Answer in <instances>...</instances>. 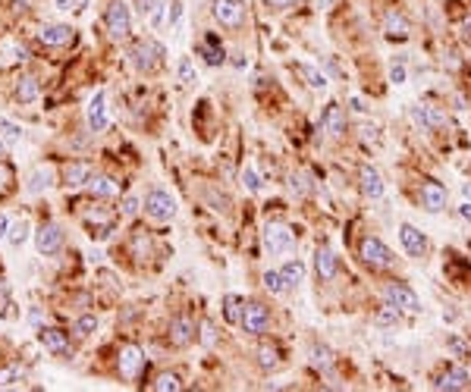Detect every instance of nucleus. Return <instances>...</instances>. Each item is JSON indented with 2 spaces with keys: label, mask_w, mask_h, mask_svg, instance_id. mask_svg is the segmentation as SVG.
Returning <instances> with one entry per match:
<instances>
[{
  "label": "nucleus",
  "mask_w": 471,
  "mask_h": 392,
  "mask_svg": "<svg viewBox=\"0 0 471 392\" xmlns=\"http://www.w3.org/2000/svg\"><path fill=\"white\" fill-rule=\"evenodd\" d=\"M468 386H471V376L462 367H446L443 374L433 376V389H440V392H462Z\"/></svg>",
  "instance_id": "11"
},
{
  "label": "nucleus",
  "mask_w": 471,
  "mask_h": 392,
  "mask_svg": "<svg viewBox=\"0 0 471 392\" xmlns=\"http://www.w3.org/2000/svg\"><path fill=\"white\" fill-rule=\"evenodd\" d=\"M459 217L471 223V201H462V204H459Z\"/></svg>",
  "instance_id": "52"
},
{
  "label": "nucleus",
  "mask_w": 471,
  "mask_h": 392,
  "mask_svg": "<svg viewBox=\"0 0 471 392\" xmlns=\"http://www.w3.org/2000/svg\"><path fill=\"white\" fill-rule=\"evenodd\" d=\"M13 94H16L19 104H35V100H38V94H41L38 79H35V76H23L16 82V88H13Z\"/></svg>",
  "instance_id": "24"
},
{
  "label": "nucleus",
  "mask_w": 471,
  "mask_h": 392,
  "mask_svg": "<svg viewBox=\"0 0 471 392\" xmlns=\"http://www.w3.org/2000/svg\"><path fill=\"white\" fill-rule=\"evenodd\" d=\"M157 6V0H135V10H139V16H151Z\"/></svg>",
  "instance_id": "47"
},
{
  "label": "nucleus",
  "mask_w": 471,
  "mask_h": 392,
  "mask_svg": "<svg viewBox=\"0 0 471 392\" xmlns=\"http://www.w3.org/2000/svg\"><path fill=\"white\" fill-rule=\"evenodd\" d=\"M91 176H94V173H91V163L76 161V163H69L67 170H63V185H67V188H82V185H89Z\"/></svg>",
  "instance_id": "19"
},
{
  "label": "nucleus",
  "mask_w": 471,
  "mask_h": 392,
  "mask_svg": "<svg viewBox=\"0 0 471 392\" xmlns=\"http://www.w3.org/2000/svg\"><path fill=\"white\" fill-rule=\"evenodd\" d=\"M10 183H13V170L6 163H0V195L10 188Z\"/></svg>",
  "instance_id": "46"
},
{
  "label": "nucleus",
  "mask_w": 471,
  "mask_h": 392,
  "mask_svg": "<svg viewBox=\"0 0 471 392\" xmlns=\"http://www.w3.org/2000/svg\"><path fill=\"white\" fill-rule=\"evenodd\" d=\"M104 28L113 41L129 38V32H132V13H129V6L123 0H110V6L104 10Z\"/></svg>",
  "instance_id": "1"
},
{
  "label": "nucleus",
  "mask_w": 471,
  "mask_h": 392,
  "mask_svg": "<svg viewBox=\"0 0 471 392\" xmlns=\"http://www.w3.org/2000/svg\"><path fill=\"white\" fill-rule=\"evenodd\" d=\"M164 54H166L164 45H157V41L148 38V41H139V45L132 47V54H129V57H132V67L139 69V72H151V69L161 67Z\"/></svg>",
  "instance_id": "5"
},
{
  "label": "nucleus",
  "mask_w": 471,
  "mask_h": 392,
  "mask_svg": "<svg viewBox=\"0 0 471 392\" xmlns=\"http://www.w3.org/2000/svg\"><path fill=\"white\" fill-rule=\"evenodd\" d=\"M242 188H245V192H251V195H258L261 188H264V185H261L258 170H255L251 163H245V166H242Z\"/></svg>",
  "instance_id": "32"
},
{
  "label": "nucleus",
  "mask_w": 471,
  "mask_h": 392,
  "mask_svg": "<svg viewBox=\"0 0 471 392\" xmlns=\"http://www.w3.org/2000/svg\"><path fill=\"white\" fill-rule=\"evenodd\" d=\"M465 32H468V35H471V16H468V19H465Z\"/></svg>",
  "instance_id": "57"
},
{
  "label": "nucleus",
  "mask_w": 471,
  "mask_h": 392,
  "mask_svg": "<svg viewBox=\"0 0 471 392\" xmlns=\"http://www.w3.org/2000/svg\"><path fill=\"white\" fill-rule=\"evenodd\" d=\"M195 339V323L188 321V317H173L170 321V342L173 345H188Z\"/></svg>",
  "instance_id": "21"
},
{
  "label": "nucleus",
  "mask_w": 471,
  "mask_h": 392,
  "mask_svg": "<svg viewBox=\"0 0 471 392\" xmlns=\"http://www.w3.org/2000/svg\"><path fill=\"white\" fill-rule=\"evenodd\" d=\"M264 289L271 295H283V292H286V279H283V273L280 270H267L264 273Z\"/></svg>",
  "instance_id": "35"
},
{
  "label": "nucleus",
  "mask_w": 471,
  "mask_h": 392,
  "mask_svg": "<svg viewBox=\"0 0 471 392\" xmlns=\"http://www.w3.org/2000/svg\"><path fill=\"white\" fill-rule=\"evenodd\" d=\"M264 248L273 254V258H280V254H289L295 248V236L289 226H283V223H267L264 226Z\"/></svg>",
  "instance_id": "4"
},
{
  "label": "nucleus",
  "mask_w": 471,
  "mask_h": 392,
  "mask_svg": "<svg viewBox=\"0 0 471 392\" xmlns=\"http://www.w3.org/2000/svg\"><path fill=\"white\" fill-rule=\"evenodd\" d=\"M201 333H205V336H201V342H205V345H214V326H211V323H201Z\"/></svg>",
  "instance_id": "51"
},
{
  "label": "nucleus",
  "mask_w": 471,
  "mask_h": 392,
  "mask_svg": "<svg viewBox=\"0 0 471 392\" xmlns=\"http://www.w3.org/2000/svg\"><path fill=\"white\" fill-rule=\"evenodd\" d=\"M142 364H144V354L135 345H126L120 352V374L126 376V380H135V376H139V370H142Z\"/></svg>",
  "instance_id": "18"
},
{
  "label": "nucleus",
  "mask_w": 471,
  "mask_h": 392,
  "mask_svg": "<svg viewBox=\"0 0 471 392\" xmlns=\"http://www.w3.org/2000/svg\"><path fill=\"white\" fill-rule=\"evenodd\" d=\"M446 345H449V348H453V352H455V354H462V352H465V345H462V342H459V339H455V336H453V339H449V342H446Z\"/></svg>",
  "instance_id": "53"
},
{
  "label": "nucleus",
  "mask_w": 471,
  "mask_h": 392,
  "mask_svg": "<svg viewBox=\"0 0 471 392\" xmlns=\"http://www.w3.org/2000/svg\"><path fill=\"white\" fill-rule=\"evenodd\" d=\"M399 314H402L399 308H393V304H383V308L377 311L374 323H377V326H396V323H399Z\"/></svg>",
  "instance_id": "34"
},
{
  "label": "nucleus",
  "mask_w": 471,
  "mask_h": 392,
  "mask_svg": "<svg viewBox=\"0 0 471 392\" xmlns=\"http://www.w3.org/2000/svg\"><path fill=\"white\" fill-rule=\"evenodd\" d=\"M424 113H427V126H431V132H433V129H440V126H446V113L440 110V107L427 104V107H424Z\"/></svg>",
  "instance_id": "40"
},
{
  "label": "nucleus",
  "mask_w": 471,
  "mask_h": 392,
  "mask_svg": "<svg viewBox=\"0 0 471 392\" xmlns=\"http://www.w3.org/2000/svg\"><path fill=\"white\" fill-rule=\"evenodd\" d=\"M409 116H412V122H415L418 129H424V132H431V126H427V113H424V107H412V110H409Z\"/></svg>",
  "instance_id": "44"
},
{
  "label": "nucleus",
  "mask_w": 471,
  "mask_h": 392,
  "mask_svg": "<svg viewBox=\"0 0 471 392\" xmlns=\"http://www.w3.org/2000/svg\"><path fill=\"white\" fill-rule=\"evenodd\" d=\"M123 214H126V217H135V214H139V198H132V195H129V198L123 201Z\"/></svg>",
  "instance_id": "49"
},
{
  "label": "nucleus",
  "mask_w": 471,
  "mask_h": 392,
  "mask_svg": "<svg viewBox=\"0 0 471 392\" xmlns=\"http://www.w3.org/2000/svg\"><path fill=\"white\" fill-rule=\"evenodd\" d=\"M289 188H293L295 195H308L311 192V179L305 176V173H293V176H289Z\"/></svg>",
  "instance_id": "41"
},
{
  "label": "nucleus",
  "mask_w": 471,
  "mask_h": 392,
  "mask_svg": "<svg viewBox=\"0 0 471 392\" xmlns=\"http://www.w3.org/2000/svg\"><path fill=\"white\" fill-rule=\"evenodd\" d=\"M151 389L154 392H179L183 389V380H179L176 374H161L154 383H151Z\"/></svg>",
  "instance_id": "30"
},
{
  "label": "nucleus",
  "mask_w": 471,
  "mask_h": 392,
  "mask_svg": "<svg viewBox=\"0 0 471 392\" xmlns=\"http://www.w3.org/2000/svg\"><path fill=\"white\" fill-rule=\"evenodd\" d=\"M280 273H283V279H286V289H299L302 282H305V264H302L299 258H295V260H286Z\"/></svg>",
  "instance_id": "25"
},
{
  "label": "nucleus",
  "mask_w": 471,
  "mask_h": 392,
  "mask_svg": "<svg viewBox=\"0 0 471 392\" xmlns=\"http://www.w3.org/2000/svg\"><path fill=\"white\" fill-rule=\"evenodd\" d=\"M214 16L223 28H239L245 23V4L242 0H214Z\"/></svg>",
  "instance_id": "8"
},
{
  "label": "nucleus",
  "mask_w": 471,
  "mask_h": 392,
  "mask_svg": "<svg viewBox=\"0 0 471 392\" xmlns=\"http://www.w3.org/2000/svg\"><path fill=\"white\" fill-rule=\"evenodd\" d=\"M54 6L57 10H63V13H82L85 6H89V0H54Z\"/></svg>",
  "instance_id": "43"
},
{
  "label": "nucleus",
  "mask_w": 471,
  "mask_h": 392,
  "mask_svg": "<svg viewBox=\"0 0 471 392\" xmlns=\"http://www.w3.org/2000/svg\"><path fill=\"white\" fill-rule=\"evenodd\" d=\"M264 4L271 6V10H289V6H295L299 0H264Z\"/></svg>",
  "instance_id": "50"
},
{
  "label": "nucleus",
  "mask_w": 471,
  "mask_h": 392,
  "mask_svg": "<svg viewBox=\"0 0 471 392\" xmlns=\"http://www.w3.org/2000/svg\"><path fill=\"white\" fill-rule=\"evenodd\" d=\"M267 323H271V311H267L264 304H258V301L245 304V311H242V321H239V326H242L245 333H251V336H258V333H264V330H267Z\"/></svg>",
  "instance_id": "10"
},
{
  "label": "nucleus",
  "mask_w": 471,
  "mask_h": 392,
  "mask_svg": "<svg viewBox=\"0 0 471 392\" xmlns=\"http://www.w3.org/2000/svg\"><path fill=\"white\" fill-rule=\"evenodd\" d=\"M85 120H89V129L94 135L104 132L107 126H110V116H107V94L104 88H98L89 98V107H85Z\"/></svg>",
  "instance_id": "7"
},
{
  "label": "nucleus",
  "mask_w": 471,
  "mask_h": 392,
  "mask_svg": "<svg viewBox=\"0 0 471 392\" xmlns=\"http://www.w3.org/2000/svg\"><path fill=\"white\" fill-rule=\"evenodd\" d=\"M0 139H4L6 144H16L19 139H23V129H19L16 122H10V120L0 116Z\"/></svg>",
  "instance_id": "37"
},
{
  "label": "nucleus",
  "mask_w": 471,
  "mask_h": 392,
  "mask_svg": "<svg viewBox=\"0 0 471 392\" xmlns=\"http://www.w3.org/2000/svg\"><path fill=\"white\" fill-rule=\"evenodd\" d=\"M4 295H6V282L0 279V299H4Z\"/></svg>",
  "instance_id": "56"
},
{
  "label": "nucleus",
  "mask_w": 471,
  "mask_h": 392,
  "mask_svg": "<svg viewBox=\"0 0 471 392\" xmlns=\"http://www.w3.org/2000/svg\"><path fill=\"white\" fill-rule=\"evenodd\" d=\"M176 72H179V82L183 85H198V69H195V63L183 57V60L176 63Z\"/></svg>",
  "instance_id": "31"
},
{
  "label": "nucleus",
  "mask_w": 471,
  "mask_h": 392,
  "mask_svg": "<svg viewBox=\"0 0 471 392\" xmlns=\"http://www.w3.org/2000/svg\"><path fill=\"white\" fill-rule=\"evenodd\" d=\"M242 311H245V304H242V299H239V295H227V299H223V317H227L229 323H239V321H242Z\"/></svg>",
  "instance_id": "29"
},
{
  "label": "nucleus",
  "mask_w": 471,
  "mask_h": 392,
  "mask_svg": "<svg viewBox=\"0 0 471 392\" xmlns=\"http://www.w3.org/2000/svg\"><path fill=\"white\" fill-rule=\"evenodd\" d=\"M6 232H10V220H6V217L0 214V236H6Z\"/></svg>",
  "instance_id": "54"
},
{
  "label": "nucleus",
  "mask_w": 471,
  "mask_h": 392,
  "mask_svg": "<svg viewBox=\"0 0 471 392\" xmlns=\"http://www.w3.org/2000/svg\"><path fill=\"white\" fill-rule=\"evenodd\" d=\"M314 270H317V279H321V282H330L333 277H336V270H339L336 254H333L330 248H317L314 251Z\"/></svg>",
  "instance_id": "17"
},
{
  "label": "nucleus",
  "mask_w": 471,
  "mask_h": 392,
  "mask_svg": "<svg viewBox=\"0 0 471 392\" xmlns=\"http://www.w3.org/2000/svg\"><path fill=\"white\" fill-rule=\"evenodd\" d=\"M35 248L41 254H57L63 248V229L57 226V223L45 220L38 229H35Z\"/></svg>",
  "instance_id": "9"
},
{
  "label": "nucleus",
  "mask_w": 471,
  "mask_h": 392,
  "mask_svg": "<svg viewBox=\"0 0 471 392\" xmlns=\"http://www.w3.org/2000/svg\"><path fill=\"white\" fill-rule=\"evenodd\" d=\"M361 260H365L368 267H374V270H387V267H393L396 258H393V251L380 242V238L368 236L365 242H361Z\"/></svg>",
  "instance_id": "6"
},
{
  "label": "nucleus",
  "mask_w": 471,
  "mask_h": 392,
  "mask_svg": "<svg viewBox=\"0 0 471 392\" xmlns=\"http://www.w3.org/2000/svg\"><path fill=\"white\" fill-rule=\"evenodd\" d=\"M421 207L427 214H440V210H446V188L440 183H424L421 185Z\"/></svg>",
  "instance_id": "16"
},
{
  "label": "nucleus",
  "mask_w": 471,
  "mask_h": 392,
  "mask_svg": "<svg viewBox=\"0 0 471 392\" xmlns=\"http://www.w3.org/2000/svg\"><path fill=\"white\" fill-rule=\"evenodd\" d=\"M383 301L405 311V314H418V311H421V299H418L405 282H387V286H383Z\"/></svg>",
  "instance_id": "3"
},
{
  "label": "nucleus",
  "mask_w": 471,
  "mask_h": 392,
  "mask_svg": "<svg viewBox=\"0 0 471 392\" xmlns=\"http://www.w3.org/2000/svg\"><path fill=\"white\" fill-rule=\"evenodd\" d=\"M85 188H89L91 198H113V195H117V183H113L110 176H91Z\"/></svg>",
  "instance_id": "26"
},
{
  "label": "nucleus",
  "mask_w": 471,
  "mask_h": 392,
  "mask_svg": "<svg viewBox=\"0 0 471 392\" xmlns=\"http://www.w3.org/2000/svg\"><path fill=\"white\" fill-rule=\"evenodd\" d=\"M94 330H98V317L94 314H82L76 321V336H91Z\"/></svg>",
  "instance_id": "39"
},
{
  "label": "nucleus",
  "mask_w": 471,
  "mask_h": 392,
  "mask_svg": "<svg viewBox=\"0 0 471 392\" xmlns=\"http://www.w3.org/2000/svg\"><path fill=\"white\" fill-rule=\"evenodd\" d=\"M47 185H50V170H41V166H38V170L32 173V179H28V192H32V195H41Z\"/></svg>",
  "instance_id": "36"
},
{
  "label": "nucleus",
  "mask_w": 471,
  "mask_h": 392,
  "mask_svg": "<svg viewBox=\"0 0 471 392\" xmlns=\"http://www.w3.org/2000/svg\"><path fill=\"white\" fill-rule=\"evenodd\" d=\"M72 38H76V28L60 25V23H50V25L38 28V41L45 47H67V45H72Z\"/></svg>",
  "instance_id": "12"
},
{
  "label": "nucleus",
  "mask_w": 471,
  "mask_h": 392,
  "mask_svg": "<svg viewBox=\"0 0 471 392\" xmlns=\"http://www.w3.org/2000/svg\"><path fill=\"white\" fill-rule=\"evenodd\" d=\"M25 236H28V223L19 220V223H13V226H10V232H6V242H10V245H23Z\"/></svg>",
  "instance_id": "38"
},
{
  "label": "nucleus",
  "mask_w": 471,
  "mask_h": 392,
  "mask_svg": "<svg viewBox=\"0 0 471 392\" xmlns=\"http://www.w3.org/2000/svg\"><path fill=\"white\" fill-rule=\"evenodd\" d=\"M19 380H23V367L19 364L0 370V386H13V383H19Z\"/></svg>",
  "instance_id": "42"
},
{
  "label": "nucleus",
  "mask_w": 471,
  "mask_h": 392,
  "mask_svg": "<svg viewBox=\"0 0 471 392\" xmlns=\"http://www.w3.org/2000/svg\"><path fill=\"white\" fill-rule=\"evenodd\" d=\"M321 132H327L330 139H339L346 132V113L339 104H327L321 113Z\"/></svg>",
  "instance_id": "15"
},
{
  "label": "nucleus",
  "mask_w": 471,
  "mask_h": 392,
  "mask_svg": "<svg viewBox=\"0 0 471 392\" xmlns=\"http://www.w3.org/2000/svg\"><path fill=\"white\" fill-rule=\"evenodd\" d=\"M311 364H314L317 370H333V352L327 345H311Z\"/></svg>",
  "instance_id": "28"
},
{
  "label": "nucleus",
  "mask_w": 471,
  "mask_h": 392,
  "mask_svg": "<svg viewBox=\"0 0 471 392\" xmlns=\"http://www.w3.org/2000/svg\"><path fill=\"white\" fill-rule=\"evenodd\" d=\"M258 364L264 367V370L280 367V352H277L273 345H261V348H258Z\"/></svg>",
  "instance_id": "33"
},
{
  "label": "nucleus",
  "mask_w": 471,
  "mask_h": 392,
  "mask_svg": "<svg viewBox=\"0 0 471 392\" xmlns=\"http://www.w3.org/2000/svg\"><path fill=\"white\" fill-rule=\"evenodd\" d=\"M399 242H402L405 254H412V258H421L427 251V236L418 226H412V223H402L399 226Z\"/></svg>",
  "instance_id": "13"
},
{
  "label": "nucleus",
  "mask_w": 471,
  "mask_h": 392,
  "mask_svg": "<svg viewBox=\"0 0 471 392\" xmlns=\"http://www.w3.org/2000/svg\"><path fill=\"white\" fill-rule=\"evenodd\" d=\"M358 185H361V195L371 198V201H377L383 195V179H380V173H377L374 166H365V170H361Z\"/></svg>",
  "instance_id": "20"
},
{
  "label": "nucleus",
  "mask_w": 471,
  "mask_h": 392,
  "mask_svg": "<svg viewBox=\"0 0 471 392\" xmlns=\"http://www.w3.org/2000/svg\"><path fill=\"white\" fill-rule=\"evenodd\" d=\"M383 32H387V38L405 41L412 35V25L405 23V16H399V13H387V16H383Z\"/></svg>",
  "instance_id": "22"
},
{
  "label": "nucleus",
  "mask_w": 471,
  "mask_h": 392,
  "mask_svg": "<svg viewBox=\"0 0 471 392\" xmlns=\"http://www.w3.org/2000/svg\"><path fill=\"white\" fill-rule=\"evenodd\" d=\"M390 82L405 85V67H402V63H393V67H390Z\"/></svg>",
  "instance_id": "45"
},
{
  "label": "nucleus",
  "mask_w": 471,
  "mask_h": 392,
  "mask_svg": "<svg viewBox=\"0 0 471 392\" xmlns=\"http://www.w3.org/2000/svg\"><path fill=\"white\" fill-rule=\"evenodd\" d=\"M233 63H236V67H239V69H242V67H245V63H249V57H245V54H236V60H233Z\"/></svg>",
  "instance_id": "55"
},
{
  "label": "nucleus",
  "mask_w": 471,
  "mask_h": 392,
  "mask_svg": "<svg viewBox=\"0 0 471 392\" xmlns=\"http://www.w3.org/2000/svg\"><path fill=\"white\" fill-rule=\"evenodd\" d=\"M144 214L157 223L173 220V217H176V198H173L166 188H151V192L144 195Z\"/></svg>",
  "instance_id": "2"
},
{
  "label": "nucleus",
  "mask_w": 471,
  "mask_h": 392,
  "mask_svg": "<svg viewBox=\"0 0 471 392\" xmlns=\"http://www.w3.org/2000/svg\"><path fill=\"white\" fill-rule=\"evenodd\" d=\"M302 76H305V82H308V88H314V91H327V76H324L317 67H308V63H302Z\"/></svg>",
  "instance_id": "27"
},
{
  "label": "nucleus",
  "mask_w": 471,
  "mask_h": 392,
  "mask_svg": "<svg viewBox=\"0 0 471 392\" xmlns=\"http://www.w3.org/2000/svg\"><path fill=\"white\" fill-rule=\"evenodd\" d=\"M198 54L205 57L211 67H220V63L227 60V57H223V45H220V38H217V35H205V38H201Z\"/></svg>",
  "instance_id": "23"
},
{
  "label": "nucleus",
  "mask_w": 471,
  "mask_h": 392,
  "mask_svg": "<svg viewBox=\"0 0 471 392\" xmlns=\"http://www.w3.org/2000/svg\"><path fill=\"white\" fill-rule=\"evenodd\" d=\"M38 339H41V345H45L50 354H69L72 352V348H69V333L57 330V326H41Z\"/></svg>",
  "instance_id": "14"
},
{
  "label": "nucleus",
  "mask_w": 471,
  "mask_h": 392,
  "mask_svg": "<svg viewBox=\"0 0 471 392\" xmlns=\"http://www.w3.org/2000/svg\"><path fill=\"white\" fill-rule=\"evenodd\" d=\"M4 151H6V142H4V139H0V154H4Z\"/></svg>",
  "instance_id": "58"
},
{
  "label": "nucleus",
  "mask_w": 471,
  "mask_h": 392,
  "mask_svg": "<svg viewBox=\"0 0 471 392\" xmlns=\"http://www.w3.org/2000/svg\"><path fill=\"white\" fill-rule=\"evenodd\" d=\"M377 132H380V129H377L374 126V122H365V126H361V139H365V142H377V139H380V135H377Z\"/></svg>",
  "instance_id": "48"
}]
</instances>
